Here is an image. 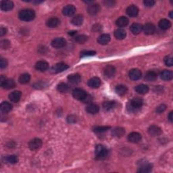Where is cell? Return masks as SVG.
I'll use <instances>...</instances> for the list:
<instances>
[{"mask_svg": "<svg viewBox=\"0 0 173 173\" xmlns=\"http://www.w3.org/2000/svg\"><path fill=\"white\" fill-rule=\"evenodd\" d=\"M16 85V83H15V81L13 79H7L6 81H4L3 84L1 85V87H3L5 89H10L14 88Z\"/></svg>", "mask_w": 173, "mask_h": 173, "instance_id": "cell-27", "label": "cell"}, {"mask_svg": "<svg viewBox=\"0 0 173 173\" xmlns=\"http://www.w3.org/2000/svg\"><path fill=\"white\" fill-rule=\"evenodd\" d=\"M19 18L22 21H32L35 17V13L31 9L22 10L18 14Z\"/></svg>", "mask_w": 173, "mask_h": 173, "instance_id": "cell-1", "label": "cell"}, {"mask_svg": "<svg viewBox=\"0 0 173 173\" xmlns=\"http://www.w3.org/2000/svg\"><path fill=\"white\" fill-rule=\"evenodd\" d=\"M166 109V106L165 104H161L156 107V112L158 114H161L164 112Z\"/></svg>", "mask_w": 173, "mask_h": 173, "instance_id": "cell-46", "label": "cell"}, {"mask_svg": "<svg viewBox=\"0 0 173 173\" xmlns=\"http://www.w3.org/2000/svg\"><path fill=\"white\" fill-rule=\"evenodd\" d=\"M129 24V19L125 16L120 17L116 21V24L119 27H124Z\"/></svg>", "mask_w": 173, "mask_h": 173, "instance_id": "cell-32", "label": "cell"}, {"mask_svg": "<svg viewBox=\"0 0 173 173\" xmlns=\"http://www.w3.org/2000/svg\"><path fill=\"white\" fill-rule=\"evenodd\" d=\"M125 133V130L122 127H117L112 131V135L113 136L116 137H121L123 136Z\"/></svg>", "mask_w": 173, "mask_h": 173, "instance_id": "cell-38", "label": "cell"}, {"mask_svg": "<svg viewBox=\"0 0 173 173\" xmlns=\"http://www.w3.org/2000/svg\"><path fill=\"white\" fill-rule=\"evenodd\" d=\"M49 68V64L47 62L44 60H41V61L37 62L35 64V69L40 72L46 71Z\"/></svg>", "mask_w": 173, "mask_h": 173, "instance_id": "cell-9", "label": "cell"}, {"mask_svg": "<svg viewBox=\"0 0 173 173\" xmlns=\"http://www.w3.org/2000/svg\"><path fill=\"white\" fill-rule=\"evenodd\" d=\"M83 17L81 15H77V16H74L73 18L72 19V23L73 24L74 26H81L83 23Z\"/></svg>", "mask_w": 173, "mask_h": 173, "instance_id": "cell-37", "label": "cell"}, {"mask_svg": "<svg viewBox=\"0 0 173 173\" xmlns=\"http://www.w3.org/2000/svg\"><path fill=\"white\" fill-rule=\"evenodd\" d=\"M115 72H116V69L112 66L108 65L104 68V74L105 77L107 78H112L114 76Z\"/></svg>", "mask_w": 173, "mask_h": 173, "instance_id": "cell-12", "label": "cell"}, {"mask_svg": "<svg viewBox=\"0 0 173 173\" xmlns=\"http://www.w3.org/2000/svg\"><path fill=\"white\" fill-rule=\"evenodd\" d=\"M10 46V43L7 40H3L1 41V47L4 49H8Z\"/></svg>", "mask_w": 173, "mask_h": 173, "instance_id": "cell-45", "label": "cell"}, {"mask_svg": "<svg viewBox=\"0 0 173 173\" xmlns=\"http://www.w3.org/2000/svg\"><path fill=\"white\" fill-rule=\"evenodd\" d=\"M159 27L161 29L166 31L171 27V22L167 19H162L159 22Z\"/></svg>", "mask_w": 173, "mask_h": 173, "instance_id": "cell-30", "label": "cell"}, {"mask_svg": "<svg viewBox=\"0 0 173 173\" xmlns=\"http://www.w3.org/2000/svg\"><path fill=\"white\" fill-rule=\"evenodd\" d=\"M100 11V6L98 4H91L87 7V12L90 15H96Z\"/></svg>", "mask_w": 173, "mask_h": 173, "instance_id": "cell-19", "label": "cell"}, {"mask_svg": "<svg viewBox=\"0 0 173 173\" xmlns=\"http://www.w3.org/2000/svg\"><path fill=\"white\" fill-rule=\"evenodd\" d=\"M128 139L130 142L132 143H138L141 141V135L139 133L133 132L128 135Z\"/></svg>", "mask_w": 173, "mask_h": 173, "instance_id": "cell-15", "label": "cell"}, {"mask_svg": "<svg viewBox=\"0 0 173 173\" xmlns=\"http://www.w3.org/2000/svg\"><path fill=\"white\" fill-rule=\"evenodd\" d=\"M88 85L93 89H97L101 85V80L98 77H93L88 81Z\"/></svg>", "mask_w": 173, "mask_h": 173, "instance_id": "cell-14", "label": "cell"}, {"mask_svg": "<svg viewBox=\"0 0 173 173\" xmlns=\"http://www.w3.org/2000/svg\"><path fill=\"white\" fill-rule=\"evenodd\" d=\"M57 91H60V93H67L70 90V87L69 85L64 83V82H61L60 83L57 87Z\"/></svg>", "mask_w": 173, "mask_h": 173, "instance_id": "cell-39", "label": "cell"}, {"mask_svg": "<svg viewBox=\"0 0 173 173\" xmlns=\"http://www.w3.org/2000/svg\"><path fill=\"white\" fill-rule=\"evenodd\" d=\"M96 157L97 160H104L106 158L108 151L106 147L102 145H97L96 147Z\"/></svg>", "mask_w": 173, "mask_h": 173, "instance_id": "cell-2", "label": "cell"}, {"mask_svg": "<svg viewBox=\"0 0 173 173\" xmlns=\"http://www.w3.org/2000/svg\"><path fill=\"white\" fill-rule=\"evenodd\" d=\"M104 4L106 6H113L114 5V1H104Z\"/></svg>", "mask_w": 173, "mask_h": 173, "instance_id": "cell-52", "label": "cell"}, {"mask_svg": "<svg viewBox=\"0 0 173 173\" xmlns=\"http://www.w3.org/2000/svg\"><path fill=\"white\" fill-rule=\"evenodd\" d=\"M0 109H1V111L3 112V113H7V112H10L12 110V106L9 102H4L1 104Z\"/></svg>", "mask_w": 173, "mask_h": 173, "instance_id": "cell-34", "label": "cell"}, {"mask_svg": "<svg viewBox=\"0 0 173 173\" xmlns=\"http://www.w3.org/2000/svg\"><path fill=\"white\" fill-rule=\"evenodd\" d=\"M144 5L146 7H152L154 6V5L155 4V1H153V0H145L144 1Z\"/></svg>", "mask_w": 173, "mask_h": 173, "instance_id": "cell-47", "label": "cell"}, {"mask_svg": "<svg viewBox=\"0 0 173 173\" xmlns=\"http://www.w3.org/2000/svg\"><path fill=\"white\" fill-rule=\"evenodd\" d=\"M115 91H116V93L118 95H119V96H124V95L127 93L128 89L125 85H117V86L116 87Z\"/></svg>", "mask_w": 173, "mask_h": 173, "instance_id": "cell-33", "label": "cell"}, {"mask_svg": "<svg viewBox=\"0 0 173 173\" xmlns=\"http://www.w3.org/2000/svg\"><path fill=\"white\" fill-rule=\"evenodd\" d=\"M152 170V165L149 163H145V164H142L140 166L138 172L141 173H148L150 172Z\"/></svg>", "mask_w": 173, "mask_h": 173, "instance_id": "cell-28", "label": "cell"}, {"mask_svg": "<svg viewBox=\"0 0 173 173\" xmlns=\"http://www.w3.org/2000/svg\"><path fill=\"white\" fill-rule=\"evenodd\" d=\"M22 96V93L20 91H14L9 95V99L12 102H18Z\"/></svg>", "mask_w": 173, "mask_h": 173, "instance_id": "cell-17", "label": "cell"}, {"mask_svg": "<svg viewBox=\"0 0 173 173\" xmlns=\"http://www.w3.org/2000/svg\"><path fill=\"white\" fill-rule=\"evenodd\" d=\"M68 80L71 83L77 85L81 81V77L79 74H72L69 75L68 77Z\"/></svg>", "mask_w": 173, "mask_h": 173, "instance_id": "cell-20", "label": "cell"}, {"mask_svg": "<svg viewBox=\"0 0 173 173\" xmlns=\"http://www.w3.org/2000/svg\"><path fill=\"white\" fill-rule=\"evenodd\" d=\"M0 7H1V10L7 12L13 8L14 4L11 1H1L0 3Z\"/></svg>", "mask_w": 173, "mask_h": 173, "instance_id": "cell-11", "label": "cell"}, {"mask_svg": "<svg viewBox=\"0 0 173 173\" xmlns=\"http://www.w3.org/2000/svg\"><path fill=\"white\" fill-rule=\"evenodd\" d=\"M92 101V97L89 94H87V96H85V98L82 100V102H83L85 104H89V103H91Z\"/></svg>", "mask_w": 173, "mask_h": 173, "instance_id": "cell-49", "label": "cell"}, {"mask_svg": "<svg viewBox=\"0 0 173 173\" xmlns=\"http://www.w3.org/2000/svg\"><path fill=\"white\" fill-rule=\"evenodd\" d=\"M129 77L133 81H137L141 77V72L139 69H132L129 73Z\"/></svg>", "mask_w": 173, "mask_h": 173, "instance_id": "cell-10", "label": "cell"}, {"mask_svg": "<svg viewBox=\"0 0 173 173\" xmlns=\"http://www.w3.org/2000/svg\"><path fill=\"white\" fill-rule=\"evenodd\" d=\"M130 30L133 34L134 35H138L142 31L143 27L141 24L139 23H134L133 24L131 27H130Z\"/></svg>", "mask_w": 173, "mask_h": 173, "instance_id": "cell-24", "label": "cell"}, {"mask_svg": "<svg viewBox=\"0 0 173 173\" xmlns=\"http://www.w3.org/2000/svg\"><path fill=\"white\" fill-rule=\"evenodd\" d=\"M114 36L117 39L122 40L124 39L127 36V32L123 29H118L115 31Z\"/></svg>", "mask_w": 173, "mask_h": 173, "instance_id": "cell-26", "label": "cell"}, {"mask_svg": "<svg viewBox=\"0 0 173 173\" xmlns=\"http://www.w3.org/2000/svg\"><path fill=\"white\" fill-rule=\"evenodd\" d=\"M87 39H88V37L85 35H78L74 37L75 41L79 43L80 44L84 43L87 41Z\"/></svg>", "mask_w": 173, "mask_h": 173, "instance_id": "cell-41", "label": "cell"}, {"mask_svg": "<svg viewBox=\"0 0 173 173\" xmlns=\"http://www.w3.org/2000/svg\"><path fill=\"white\" fill-rule=\"evenodd\" d=\"M60 20L57 18H51L48 19L46 22V25L49 28H55V27H57L60 24Z\"/></svg>", "mask_w": 173, "mask_h": 173, "instance_id": "cell-22", "label": "cell"}, {"mask_svg": "<svg viewBox=\"0 0 173 173\" xmlns=\"http://www.w3.org/2000/svg\"><path fill=\"white\" fill-rule=\"evenodd\" d=\"M96 54V52L95 51H82L81 52V57H88V56H93Z\"/></svg>", "mask_w": 173, "mask_h": 173, "instance_id": "cell-43", "label": "cell"}, {"mask_svg": "<svg viewBox=\"0 0 173 173\" xmlns=\"http://www.w3.org/2000/svg\"><path fill=\"white\" fill-rule=\"evenodd\" d=\"M99 107L96 104H90L86 107V111L89 114H96L99 112Z\"/></svg>", "mask_w": 173, "mask_h": 173, "instance_id": "cell-21", "label": "cell"}, {"mask_svg": "<svg viewBox=\"0 0 173 173\" xmlns=\"http://www.w3.org/2000/svg\"><path fill=\"white\" fill-rule=\"evenodd\" d=\"M158 78V74L155 71H149L145 74V79L149 82L155 81Z\"/></svg>", "mask_w": 173, "mask_h": 173, "instance_id": "cell-29", "label": "cell"}, {"mask_svg": "<svg viewBox=\"0 0 173 173\" xmlns=\"http://www.w3.org/2000/svg\"><path fill=\"white\" fill-rule=\"evenodd\" d=\"M172 115H173V112H170L169 115V120L171 122L173 121V116H172Z\"/></svg>", "mask_w": 173, "mask_h": 173, "instance_id": "cell-54", "label": "cell"}, {"mask_svg": "<svg viewBox=\"0 0 173 173\" xmlns=\"http://www.w3.org/2000/svg\"><path fill=\"white\" fill-rule=\"evenodd\" d=\"M77 31H70L68 32V34L70 35H76L77 34Z\"/></svg>", "mask_w": 173, "mask_h": 173, "instance_id": "cell-55", "label": "cell"}, {"mask_svg": "<svg viewBox=\"0 0 173 173\" xmlns=\"http://www.w3.org/2000/svg\"><path fill=\"white\" fill-rule=\"evenodd\" d=\"M110 41V36L108 34H102L97 39V42L100 45H106Z\"/></svg>", "mask_w": 173, "mask_h": 173, "instance_id": "cell-25", "label": "cell"}, {"mask_svg": "<svg viewBox=\"0 0 173 173\" xmlns=\"http://www.w3.org/2000/svg\"><path fill=\"white\" fill-rule=\"evenodd\" d=\"M127 13L129 16L136 17L139 14V9L137 8V6L132 5V6L128 7V8L127 9Z\"/></svg>", "mask_w": 173, "mask_h": 173, "instance_id": "cell-16", "label": "cell"}, {"mask_svg": "<svg viewBox=\"0 0 173 173\" xmlns=\"http://www.w3.org/2000/svg\"><path fill=\"white\" fill-rule=\"evenodd\" d=\"M42 145V141L38 138H35L29 143V147L31 150H37L39 149Z\"/></svg>", "mask_w": 173, "mask_h": 173, "instance_id": "cell-5", "label": "cell"}, {"mask_svg": "<svg viewBox=\"0 0 173 173\" xmlns=\"http://www.w3.org/2000/svg\"><path fill=\"white\" fill-rule=\"evenodd\" d=\"M144 104V101L140 97H135L132 99V100L129 104V108L131 109V111L135 112L136 110L140 109Z\"/></svg>", "mask_w": 173, "mask_h": 173, "instance_id": "cell-3", "label": "cell"}, {"mask_svg": "<svg viewBox=\"0 0 173 173\" xmlns=\"http://www.w3.org/2000/svg\"><path fill=\"white\" fill-rule=\"evenodd\" d=\"M87 94V93L84 90L79 88L74 89L73 91H72V96L74 98L78 100H81V101L85 98Z\"/></svg>", "mask_w": 173, "mask_h": 173, "instance_id": "cell-6", "label": "cell"}, {"mask_svg": "<svg viewBox=\"0 0 173 173\" xmlns=\"http://www.w3.org/2000/svg\"><path fill=\"white\" fill-rule=\"evenodd\" d=\"M116 102L114 101L105 102L103 104V108L106 110V111H110V110L114 109L116 107Z\"/></svg>", "mask_w": 173, "mask_h": 173, "instance_id": "cell-35", "label": "cell"}, {"mask_svg": "<svg viewBox=\"0 0 173 173\" xmlns=\"http://www.w3.org/2000/svg\"><path fill=\"white\" fill-rule=\"evenodd\" d=\"M66 45V41L64 38H56L52 41V46L55 48H62Z\"/></svg>", "mask_w": 173, "mask_h": 173, "instance_id": "cell-8", "label": "cell"}, {"mask_svg": "<svg viewBox=\"0 0 173 173\" xmlns=\"http://www.w3.org/2000/svg\"><path fill=\"white\" fill-rule=\"evenodd\" d=\"M67 121L69 122V123H74L77 121L76 116H74V115H70V116H68L67 118Z\"/></svg>", "mask_w": 173, "mask_h": 173, "instance_id": "cell-48", "label": "cell"}, {"mask_svg": "<svg viewBox=\"0 0 173 173\" xmlns=\"http://www.w3.org/2000/svg\"><path fill=\"white\" fill-rule=\"evenodd\" d=\"M110 129V127L108 126H103V127H95L93 129V131L96 133H104L105 131H107V130Z\"/></svg>", "mask_w": 173, "mask_h": 173, "instance_id": "cell-42", "label": "cell"}, {"mask_svg": "<svg viewBox=\"0 0 173 173\" xmlns=\"http://www.w3.org/2000/svg\"><path fill=\"white\" fill-rule=\"evenodd\" d=\"M173 77L172 72L170 71H167V70H165V71H162L160 74V77L162 80L164 81H170L172 80Z\"/></svg>", "mask_w": 173, "mask_h": 173, "instance_id": "cell-31", "label": "cell"}, {"mask_svg": "<svg viewBox=\"0 0 173 173\" xmlns=\"http://www.w3.org/2000/svg\"><path fill=\"white\" fill-rule=\"evenodd\" d=\"M164 63L168 66H172L173 64V60L172 56H168L164 58Z\"/></svg>", "mask_w": 173, "mask_h": 173, "instance_id": "cell-44", "label": "cell"}, {"mask_svg": "<svg viewBox=\"0 0 173 173\" xmlns=\"http://www.w3.org/2000/svg\"><path fill=\"white\" fill-rule=\"evenodd\" d=\"M6 80V77H4V76H1V78H0V85H1L2 84H3Z\"/></svg>", "mask_w": 173, "mask_h": 173, "instance_id": "cell-53", "label": "cell"}, {"mask_svg": "<svg viewBox=\"0 0 173 173\" xmlns=\"http://www.w3.org/2000/svg\"><path fill=\"white\" fill-rule=\"evenodd\" d=\"M169 15H170V18H172V17H173V16H172V11H171V12H170Z\"/></svg>", "mask_w": 173, "mask_h": 173, "instance_id": "cell-56", "label": "cell"}, {"mask_svg": "<svg viewBox=\"0 0 173 173\" xmlns=\"http://www.w3.org/2000/svg\"><path fill=\"white\" fill-rule=\"evenodd\" d=\"M30 79H31V76H30V74L27 73H24L20 76L18 81L20 82V83L27 84L30 81Z\"/></svg>", "mask_w": 173, "mask_h": 173, "instance_id": "cell-40", "label": "cell"}, {"mask_svg": "<svg viewBox=\"0 0 173 173\" xmlns=\"http://www.w3.org/2000/svg\"><path fill=\"white\" fill-rule=\"evenodd\" d=\"M135 91L139 94L144 95L149 91V87L146 85L141 84L135 87Z\"/></svg>", "mask_w": 173, "mask_h": 173, "instance_id": "cell-23", "label": "cell"}, {"mask_svg": "<svg viewBox=\"0 0 173 173\" xmlns=\"http://www.w3.org/2000/svg\"><path fill=\"white\" fill-rule=\"evenodd\" d=\"M6 32H7V29L3 27H1V29H0V35L4 36V35L6 34Z\"/></svg>", "mask_w": 173, "mask_h": 173, "instance_id": "cell-51", "label": "cell"}, {"mask_svg": "<svg viewBox=\"0 0 173 173\" xmlns=\"http://www.w3.org/2000/svg\"><path fill=\"white\" fill-rule=\"evenodd\" d=\"M7 66V62L6 60L1 58V60H0V67H1V68H6Z\"/></svg>", "mask_w": 173, "mask_h": 173, "instance_id": "cell-50", "label": "cell"}, {"mask_svg": "<svg viewBox=\"0 0 173 173\" xmlns=\"http://www.w3.org/2000/svg\"><path fill=\"white\" fill-rule=\"evenodd\" d=\"M76 12V7L73 5H67L65 6L62 10V13L66 16H72Z\"/></svg>", "mask_w": 173, "mask_h": 173, "instance_id": "cell-7", "label": "cell"}, {"mask_svg": "<svg viewBox=\"0 0 173 173\" xmlns=\"http://www.w3.org/2000/svg\"><path fill=\"white\" fill-rule=\"evenodd\" d=\"M68 68V66L63 62H60V63L56 64V65L52 68V72L53 73H59V72H63L66 71V69Z\"/></svg>", "mask_w": 173, "mask_h": 173, "instance_id": "cell-4", "label": "cell"}, {"mask_svg": "<svg viewBox=\"0 0 173 173\" xmlns=\"http://www.w3.org/2000/svg\"><path fill=\"white\" fill-rule=\"evenodd\" d=\"M5 162L10 164H15L18 162V158L16 155H10L5 157Z\"/></svg>", "mask_w": 173, "mask_h": 173, "instance_id": "cell-36", "label": "cell"}, {"mask_svg": "<svg viewBox=\"0 0 173 173\" xmlns=\"http://www.w3.org/2000/svg\"><path fill=\"white\" fill-rule=\"evenodd\" d=\"M143 30L146 35H152L154 33L155 28L154 25L152 23H147L143 27Z\"/></svg>", "mask_w": 173, "mask_h": 173, "instance_id": "cell-18", "label": "cell"}, {"mask_svg": "<svg viewBox=\"0 0 173 173\" xmlns=\"http://www.w3.org/2000/svg\"><path fill=\"white\" fill-rule=\"evenodd\" d=\"M148 133L149 135H151L152 136H159L162 134V131L161 128L159 127L155 126V125H152V126L149 127L148 129Z\"/></svg>", "mask_w": 173, "mask_h": 173, "instance_id": "cell-13", "label": "cell"}]
</instances>
